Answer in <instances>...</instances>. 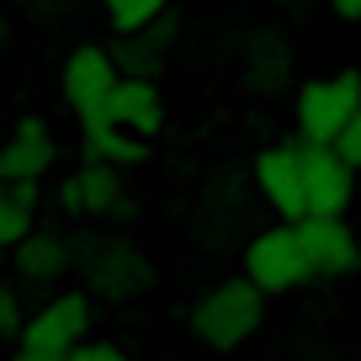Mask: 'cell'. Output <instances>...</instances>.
I'll return each mask as SVG.
<instances>
[{
  "label": "cell",
  "mask_w": 361,
  "mask_h": 361,
  "mask_svg": "<svg viewBox=\"0 0 361 361\" xmlns=\"http://www.w3.org/2000/svg\"><path fill=\"white\" fill-rule=\"evenodd\" d=\"M245 80L255 96H282L293 90V48L282 43L276 32H255L245 54Z\"/></svg>",
  "instance_id": "9a60e30c"
},
{
  "label": "cell",
  "mask_w": 361,
  "mask_h": 361,
  "mask_svg": "<svg viewBox=\"0 0 361 361\" xmlns=\"http://www.w3.org/2000/svg\"><path fill=\"white\" fill-rule=\"evenodd\" d=\"M22 6H32V0H22Z\"/></svg>",
  "instance_id": "d4e9b609"
},
{
  "label": "cell",
  "mask_w": 361,
  "mask_h": 361,
  "mask_svg": "<svg viewBox=\"0 0 361 361\" xmlns=\"http://www.w3.org/2000/svg\"><path fill=\"white\" fill-rule=\"evenodd\" d=\"M27 319L32 314H22V293H16V287H0V329H6L11 340H22Z\"/></svg>",
  "instance_id": "d6986e66"
},
{
  "label": "cell",
  "mask_w": 361,
  "mask_h": 361,
  "mask_svg": "<svg viewBox=\"0 0 361 361\" xmlns=\"http://www.w3.org/2000/svg\"><path fill=\"white\" fill-rule=\"evenodd\" d=\"M106 123L128 128L138 138H154L165 128V96H159V80H138V75H123V85L112 90L106 102Z\"/></svg>",
  "instance_id": "7c38bea8"
},
{
  "label": "cell",
  "mask_w": 361,
  "mask_h": 361,
  "mask_svg": "<svg viewBox=\"0 0 361 361\" xmlns=\"http://www.w3.org/2000/svg\"><path fill=\"white\" fill-rule=\"evenodd\" d=\"M59 159V144H54V128L48 117H22L0 149V180H43Z\"/></svg>",
  "instance_id": "8fae6325"
},
{
  "label": "cell",
  "mask_w": 361,
  "mask_h": 361,
  "mask_svg": "<svg viewBox=\"0 0 361 361\" xmlns=\"http://www.w3.org/2000/svg\"><path fill=\"white\" fill-rule=\"evenodd\" d=\"M11 361H69V356H64V350H37V345H22Z\"/></svg>",
  "instance_id": "7402d4cb"
},
{
  "label": "cell",
  "mask_w": 361,
  "mask_h": 361,
  "mask_svg": "<svg viewBox=\"0 0 361 361\" xmlns=\"http://www.w3.org/2000/svg\"><path fill=\"white\" fill-rule=\"evenodd\" d=\"M102 11H106V22H112V32L128 37V32H144V27L165 22L170 0H102Z\"/></svg>",
  "instance_id": "ac0fdd59"
},
{
  "label": "cell",
  "mask_w": 361,
  "mask_h": 361,
  "mask_svg": "<svg viewBox=\"0 0 361 361\" xmlns=\"http://www.w3.org/2000/svg\"><path fill=\"white\" fill-rule=\"evenodd\" d=\"M245 276L255 287H266V293H293L298 282H308L314 266H308V250H303V239H298V224L260 228L245 245Z\"/></svg>",
  "instance_id": "5b68a950"
},
{
  "label": "cell",
  "mask_w": 361,
  "mask_h": 361,
  "mask_svg": "<svg viewBox=\"0 0 361 361\" xmlns=\"http://www.w3.org/2000/svg\"><path fill=\"white\" fill-rule=\"evenodd\" d=\"M80 149H85V159H102V165H117V170H133L149 159V138L128 133V128L106 123V117L80 123Z\"/></svg>",
  "instance_id": "2e32d148"
},
{
  "label": "cell",
  "mask_w": 361,
  "mask_h": 361,
  "mask_svg": "<svg viewBox=\"0 0 361 361\" xmlns=\"http://www.w3.org/2000/svg\"><path fill=\"white\" fill-rule=\"evenodd\" d=\"M69 361H128V356H123L117 345H102V340H85V345H80Z\"/></svg>",
  "instance_id": "44dd1931"
},
{
  "label": "cell",
  "mask_w": 361,
  "mask_h": 361,
  "mask_svg": "<svg viewBox=\"0 0 361 361\" xmlns=\"http://www.w3.org/2000/svg\"><path fill=\"white\" fill-rule=\"evenodd\" d=\"M276 6H287V11H298V6H314V0H276Z\"/></svg>",
  "instance_id": "cb8c5ba5"
},
{
  "label": "cell",
  "mask_w": 361,
  "mask_h": 361,
  "mask_svg": "<svg viewBox=\"0 0 361 361\" xmlns=\"http://www.w3.org/2000/svg\"><path fill=\"white\" fill-rule=\"evenodd\" d=\"M59 207H64L69 218H80V224L128 213L123 170H117V165H102V159H85L75 176H64V186H59Z\"/></svg>",
  "instance_id": "52a82bcc"
},
{
  "label": "cell",
  "mask_w": 361,
  "mask_h": 361,
  "mask_svg": "<svg viewBox=\"0 0 361 361\" xmlns=\"http://www.w3.org/2000/svg\"><path fill=\"white\" fill-rule=\"evenodd\" d=\"M329 11H335L340 22H361V0H329Z\"/></svg>",
  "instance_id": "603a6c76"
},
{
  "label": "cell",
  "mask_w": 361,
  "mask_h": 361,
  "mask_svg": "<svg viewBox=\"0 0 361 361\" xmlns=\"http://www.w3.org/2000/svg\"><path fill=\"white\" fill-rule=\"evenodd\" d=\"M298 239L308 250V266L314 276H350L361 266V245L350 234V224L340 213H308L298 218Z\"/></svg>",
  "instance_id": "9c48e42d"
},
{
  "label": "cell",
  "mask_w": 361,
  "mask_h": 361,
  "mask_svg": "<svg viewBox=\"0 0 361 361\" xmlns=\"http://www.w3.org/2000/svg\"><path fill=\"white\" fill-rule=\"evenodd\" d=\"M361 112V75L356 69H335L298 85V133L308 144H335L345 123Z\"/></svg>",
  "instance_id": "3957f363"
},
{
  "label": "cell",
  "mask_w": 361,
  "mask_h": 361,
  "mask_svg": "<svg viewBox=\"0 0 361 361\" xmlns=\"http://www.w3.org/2000/svg\"><path fill=\"white\" fill-rule=\"evenodd\" d=\"M75 260L85 271V287L106 303H133L154 287V260L128 239H102V234H80Z\"/></svg>",
  "instance_id": "7a4b0ae2"
},
{
  "label": "cell",
  "mask_w": 361,
  "mask_h": 361,
  "mask_svg": "<svg viewBox=\"0 0 361 361\" xmlns=\"http://www.w3.org/2000/svg\"><path fill=\"white\" fill-rule=\"evenodd\" d=\"M170 43H176V11L165 16V22L144 27V32H128L112 43L117 64H123V75H138V80H159L170 64Z\"/></svg>",
  "instance_id": "5bb4252c"
},
{
  "label": "cell",
  "mask_w": 361,
  "mask_h": 361,
  "mask_svg": "<svg viewBox=\"0 0 361 361\" xmlns=\"http://www.w3.org/2000/svg\"><path fill=\"white\" fill-rule=\"evenodd\" d=\"M117 85H123V64H117L112 48H96V43H80L75 54L64 59V69H59L64 106L80 117V123L106 117V102H112Z\"/></svg>",
  "instance_id": "277c9868"
},
{
  "label": "cell",
  "mask_w": 361,
  "mask_h": 361,
  "mask_svg": "<svg viewBox=\"0 0 361 361\" xmlns=\"http://www.w3.org/2000/svg\"><path fill=\"white\" fill-rule=\"evenodd\" d=\"M90 335V298L85 293H59L27 319L22 329V345H37V350H64L75 356Z\"/></svg>",
  "instance_id": "ba28073f"
},
{
  "label": "cell",
  "mask_w": 361,
  "mask_h": 361,
  "mask_svg": "<svg viewBox=\"0 0 361 361\" xmlns=\"http://www.w3.org/2000/svg\"><path fill=\"white\" fill-rule=\"evenodd\" d=\"M303 176H308V207L314 213H345L361 170L335 144H308L303 138Z\"/></svg>",
  "instance_id": "30bf717a"
},
{
  "label": "cell",
  "mask_w": 361,
  "mask_h": 361,
  "mask_svg": "<svg viewBox=\"0 0 361 361\" xmlns=\"http://www.w3.org/2000/svg\"><path fill=\"white\" fill-rule=\"evenodd\" d=\"M11 266H16L22 282L48 287V282H59L69 266H80V260H75V239L54 234V228H32V234L11 250Z\"/></svg>",
  "instance_id": "4fadbf2b"
},
{
  "label": "cell",
  "mask_w": 361,
  "mask_h": 361,
  "mask_svg": "<svg viewBox=\"0 0 361 361\" xmlns=\"http://www.w3.org/2000/svg\"><path fill=\"white\" fill-rule=\"evenodd\" d=\"M260 314H266V287H255L250 276H234V282L207 287L192 303V335L207 350H234L260 329Z\"/></svg>",
  "instance_id": "6da1fadb"
},
{
  "label": "cell",
  "mask_w": 361,
  "mask_h": 361,
  "mask_svg": "<svg viewBox=\"0 0 361 361\" xmlns=\"http://www.w3.org/2000/svg\"><path fill=\"white\" fill-rule=\"evenodd\" d=\"M255 192L266 197L287 224L308 218V176H303V144H271L255 154Z\"/></svg>",
  "instance_id": "8992f818"
},
{
  "label": "cell",
  "mask_w": 361,
  "mask_h": 361,
  "mask_svg": "<svg viewBox=\"0 0 361 361\" xmlns=\"http://www.w3.org/2000/svg\"><path fill=\"white\" fill-rule=\"evenodd\" d=\"M37 207H43L37 180H6L0 186V245L6 250H16L37 228Z\"/></svg>",
  "instance_id": "e0dca14e"
},
{
  "label": "cell",
  "mask_w": 361,
  "mask_h": 361,
  "mask_svg": "<svg viewBox=\"0 0 361 361\" xmlns=\"http://www.w3.org/2000/svg\"><path fill=\"white\" fill-rule=\"evenodd\" d=\"M335 149H340V154H345L350 165L361 170V112H356V117H350V123H345V133L335 138Z\"/></svg>",
  "instance_id": "ffe728a7"
}]
</instances>
